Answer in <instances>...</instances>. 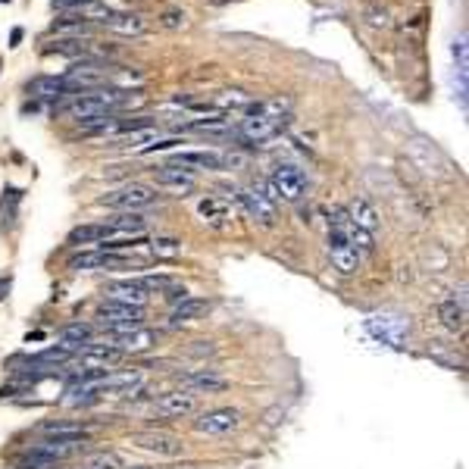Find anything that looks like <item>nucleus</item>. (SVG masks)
<instances>
[{
  "label": "nucleus",
  "instance_id": "nucleus-1",
  "mask_svg": "<svg viewBox=\"0 0 469 469\" xmlns=\"http://www.w3.org/2000/svg\"><path fill=\"white\" fill-rule=\"evenodd\" d=\"M138 91H122V88H91L85 94H76L69 104H59V113L78 119V122H91L100 116H113L119 110H129V106L141 104Z\"/></svg>",
  "mask_w": 469,
  "mask_h": 469
},
{
  "label": "nucleus",
  "instance_id": "nucleus-2",
  "mask_svg": "<svg viewBox=\"0 0 469 469\" xmlns=\"http://www.w3.org/2000/svg\"><path fill=\"white\" fill-rule=\"evenodd\" d=\"M266 188V197L272 200V204H279V200H288V204H298L300 197L307 194V172L300 169L298 163H276L270 172V178L263 182Z\"/></svg>",
  "mask_w": 469,
  "mask_h": 469
},
{
  "label": "nucleus",
  "instance_id": "nucleus-3",
  "mask_svg": "<svg viewBox=\"0 0 469 469\" xmlns=\"http://www.w3.org/2000/svg\"><path fill=\"white\" fill-rule=\"evenodd\" d=\"M97 323L110 332V338L135 332L138 326H144V307H129V304H116V300H104L97 307Z\"/></svg>",
  "mask_w": 469,
  "mask_h": 469
},
{
  "label": "nucleus",
  "instance_id": "nucleus-4",
  "mask_svg": "<svg viewBox=\"0 0 469 469\" xmlns=\"http://www.w3.org/2000/svg\"><path fill=\"white\" fill-rule=\"evenodd\" d=\"M157 204V194L153 188L141 185V182H129L116 191H106L100 197V206H110V210H119V213H138V210H147V206Z\"/></svg>",
  "mask_w": 469,
  "mask_h": 469
},
{
  "label": "nucleus",
  "instance_id": "nucleus-5",
  "mask_svg": "<svg viewBox=\"0 0 469 469\" xmlns=\"http://www.w3.org/2000/svg\"><path fill=\"white\" fill-rule=\"evenodd\" d=\"M288 122H291V116H260V113H251V116H244L238 122L234 138L247 141V144H266V141L281 135Z\"/></svg>",
  "mask_w": 469,
  "mask_h": 469
},
{
  "label": "nucleus",
  "instance_id": "nucleus-6",
  "mask_svg": "<svg viewBox=\"0 0 469 469\" xmlns=\"http://www.w3.org/2000/svg\"><path fill=\"white\" fill-rule=\"evenodd\" d=\"M132 444L141 447L147 454H157V457H178L185 451L182 438L172 432H157V428H144V432L132 435Z\"/></svg>",
  "mask_w": 469,
  "mask_h": 469
},
{
  "label": "nucleus",
  "instance_id": "nucleus-7",
  "mask_svg": "<svg viewBox=\"0 0 469 469\" xmlns=\"http://www.w3.org/2000/svg\"><path fill=\"white\" fill-rule=\"evenodd\" d=\"M85 444H88V441H82V438H47V441H41V444L29 447L22 457H35V460H50V463H59V460L76 457Z\"/></svg>",
  "mask_w": 469,
  "mask_h": 469
},
{
  "label": "nucleus",
  "instance_id": "nucleus-8",
  "mask_svg": "<svg viewBox=\"0 0 469 469\" xmlns=\"http://www.w3.org/2000/svg\"><path fill=\"white\" fill-rule=\"evenodd\" d=\"M241 426V413L232 407H216V410H206L194 419V428L200 435H232Z\"/></svg>",
  "mask_w": 469,
  "mask_h": 469
},
{
  "label": "nucleus",
  "instance_id": "nucleus-9",
  "mask_svg": "<svg viewBox=\"0 0 469 469\" xmlns=\"http://www.w3.org/2000/svg\"><path fill=\"white\" fill-rule=\"evenodd\" d=\"M328 257H332V266L341 272V276H354L360 266V253L351 247V241L344 238L338 229H328Z\"/></svg>",
  "mask_w": 469,
  "mask_h": 469
},
{
  "label": "nucleus",
  "instance_id": "nucleus-10",
  "mask_svg": "<svg viewBox=\"0 0 469 469\" xmlns=\"http://www.w3.org/2000/svg\"><path fill=\"white\" fill-rule=\"evenodd\" d=\"M141 385H144V375H141L138 370H132V372L106 375V379L94 382L91 388H94V394H97V398H104V394H110V398H132Z\"/></svg>",
  "mask_w": 469,
  "mask_h": 469
},
{
  "label": "nucleus",
  "instance_id": "nucleus-11",
  "mask_svg": "<svg viewBox=\"0 0 469 469\" xmlns=\"http://www.w3.org/2000/svg\"><path fill=\"white\" fill-rule=\"evenodd\" d=\"M122 266H129V257H122L116 251H85L69 260V270H78V272L82 270H122Z\"/></svg>",
  "mask_w": 469,
  "mask_h": 469
},
{
  "label": "nucleus",
  "instance_id": "nucleus-12",
  "mask_svg": "<svg viewBox=\"0 0 469 469\" xmlns=\"http://www.w3.org/2000/svg\"><path fill=\"white\" fill-rule=\"evenodd\" d=\"M194 407H197V400H194V394L188 391H166L157 398V404H153V413L163 419H182L188 413H194Z\"/></svg>",
  "mask_w": 469,
  "mask_h": 469
},
{
  "label": "nucleus",
  "instance_id": "nucleus-13",
  "mask_svg": "<svg viewBox=\"0 0 469 469\" xmlns=\"http://www.w3.org/2000/svg\"><path fill=\"white\" fill-rule=\"evenodd\" d=\"M25 91L38 100H63V97H76L72 85L66 82V76H38L25 85Z\"/></svg>",
  "mask_w": 469,
  "mask_h": 469
},
{
  "label": "nucleus",
  "instance_id": "nucleus-14",
  "mask_svg": "<svg viewBox=\"0 0 469 469\" xmlns=\"http://www.w3.org/2000/svg\"><path fill=\"white\" fill-rule=\"evenodd\" d=\"M106 300H116V304H129V307H144L147 304V288L141 285L138 279H119V281H110L104 288Z\"/></svg>",
  "mask_w": 469,
  "mask_h": 469
},
{
  "label": "nucleus",
  "instance_id": "nucleus-15",
  "mask_svg": "<svg viewBox=\"0 0 469 469\" xmlns=\"http://www.w3.org/2000/svg\"><path fill=\"white\" fill-rule=\"evenodd\" d=\"M234 197H238L241 204H244V210L251 213L253 219H260V223L270 225L272 219H276V204H272V200L266 197L257 185H253V188H238V191H234Z\"/></svg>",
  "mask_w": 469,
  "mask_h": 469
},
{
  "label": "nucleus",
  "instance_id": "nucleus-16",
  "mask_svg": "<svg viewBox=\"0 0 469 469\" xmlns=\"http://www.w3.org/2000/svg\"><path fill=\"white\" fill-rule=\"evenodd\" d=\"M178 382H182V391H188V394H219L229 388V379H223V375H216L210 370L178 375Z\"/></svg>",
  "mask_w": 469,
  "mask_h": 469
},
{
  "label": "nucleus",
  "instance_id": "nucleus-17",
  "mask_svg": "<svg viewBox=\"0 0 469 469\" xmlns=\"http://www.w3.org/2000/svg\"><path fill=\"white\" fill-rule=\"evenodd\" d=\"M169 166H185V169H225V153L216 150H178L169 160Z\"/></svg>",
  "mask_w": 469,
  "mask_h": 469
},
{
  "label": "nucleus",
  "instance_id": "nucleus-18",
  "mask_svg": "<svg viewBox=\"0 0 469 469\" xmlns=\"http://www.w3.org/2000/svg\"><path fill=\"white\" fill-rule=\"evenodd\" d=\"M110 341H113V347L122 351V354H144V351H150V347L157 344L160 335L153 332V328H147V326H138L135 332L119 335V338H110Z\"/></svg>",
  "mask_w": 469,
  "mask_h": 469
},
{
  "label": "nucleus",
  "instance_id": "nucleus-19",
  "mask_svg": "<svg viewBox=\"0 0 469 469\" xmlns=\"http://www.w3.org/2000/svg\"><path fill=\"white\" fill-rule=\"evenodd\" d=\"M157 185L160 188H169V191H176V194H191L194 191V172L191 169H185V166H160V172H157Z\"/></svg>",
  "mask_w": 469,
  "mask_h": 469
},
{
  "label": "nucleus",
  "instance_id": "nucleus-20",
  "mask_svg": "<svg viewBox=\"0 0 469 469\" xmlns=\"http://www.w3.org/2000/svg\"><path fill=\"white\" fill-rule=\"evenodd\" d=\"M100 25H106L110 31H119V35H132V38L147 31V19L138 16V13H116L113 10Z\"/></svg>",
  "mask_w": 469,
  "mask_h": 469
},
{
  "label": "nucleus",
  "instance_id": "nucleus-21",
  "mask_svg": "<svg viewBox=\"0 0 469 469\" xmlns=\"http://www.w3.org/2000/svg\"><path fill=\"white\" fill-rule=\"evenodd\" d=\"M347 219H351V225H357V229H363V232H375L379 229V213L372 210V204L370 200H363V197H357V200H351V206H347Z\"/></svg>",
  "mask_w": 469,
  "mask_h": 469
},
{
  "label": "nucleus",
  "instance_id": "nucleus-22",
  "mask_svg": "<svg viewBox=\"0 0 469 469\" xmlns=\"http://www.w3.org/2000/svg\"><path fill=\"white\" fill-rule=\"evenodd\" d=\"M204 313H210V300H206V298H191V294H188L185 300H178V304L172 307L169 319L178 326V323H191V319H200Z\"/></svg>",
  "mask_w": 469,
  "mask_h": 469
},
{
  "label": "nucleus",
  "instance_id": "nucleus-23",
  "mask_svg": "<svg viewBox=\"0 0 469 469\" xmlns=\"http://www.w3.org/2000/svg\"><path fill=\"white\" fill-rule=\"evenodd\" d=\"M41 428L50 438H82V441L91 438V428L82 426V422H44Z\"/></svg>",
  "mask_w": 469,
  "mask_h": 469
},
{
  "label": "nucleus",
  "instance_id": "nucleus-24",
  "mask_svg": "<svg viewBox=\"0 0 469 469\" xmlns=\"http://www.w3.org/2000/svg\"><path fill=\"white\" fill-rule=\"evenodd\" d=\"M438 319L444 323V328H451V332H463L466 328V307L457 304V300H444V304L438 307Z\"/></svg>",
  "mask_w": 469,
  "mask_h": 469
},
{
  "label": "nucleus",
  "instance_id": "nucleus-25",
  "mask_svg": "<svg viewBox=\"0 0 469 469\" xmlns=\"http://www.w3.org/2000/svg\"><path fill=\"white\" fill-rule=\"evenodd\" d=\"M59 338L66 341V347L78 351V347H85L88 341H94V326L91 323H72V326H66L63 332H59Z\"/></svg>",
  "mask_w": 469,
  "mask_h": 469
},
{
  "label": "nucleus",
  "instance_id": "nucleus-26",
  "mask_svg": "<svg viewBox=\"0 0 469 469\" xmlns=\"http://www.w3.org/2000/svg\"><path fill=\"white\" fill-rule=\"evenodd\" d=\"M104 234H106V225L100 223V225H78V229H72L69 232V244H100L104 241Z\"/></svg>",
  "mask_w": 469,
  "mask_h": 469
},
{
  "label": "nucleus",
  "instance_id": "nucleus-27",
  "mask_svg": "<svg viewBox=\"0 0 469 469\" xmlns=\"http://www.w3.org/2000/svg\"><path fill=\"white\" fill-rule=\"evenodd\" d=\"M410 150H413V160H416V166L422 172H438V157H435L432 144H426V141H413Z\"/></svg>",
  "mask_w": 469,
  "mask_h": 469
},
{
  "label": "nucleus",
  "instance_id": "nucleus-28",
  "mask_svg": "<svg viewBox=\"0 0 469 469\" xmlns=\"http://www.w3.org/2000/svg\"><path fill=\"white\" fill-rule=\"evenodd\" d=\"M53 31H57V35H69V38H82V35H91L94 25L85 22V19H78V16H66L53 25Z\"/></svg>",
  "mask_w": 469,
  "mask_h": 469
},
{
  "label": "nucleus",
  "instance_id": "nucleus-29",
  "mask_svg": "<svg viewBox=\"0 0 469 469\" xmlns=\"http://www.w3.org/2000/svg\"><path fill=\"white\" fill-rule=\"evenodd\" d=\"M82 466L85 469H122V460L110 451H94L82 457Z\"/></svg>",
  "mask_w": 469,
  "mask_h": 469
},
{
  "label": "nucleus",
  "instance_id": "nucleus-30",
  "mask_svg": "<svg viewBox=\"0 0 469 469\" xmlns=\"http://www.w3.org/2000/svg\"><path fill=\"white\" fill-rule=\"evenodd\" d=\"M150 251H153L157 260H176L178 253H182V241L178 238H153Z\"/></svg>",
  "mask_w": 469,
  "mask_h": 469
},
{
  "label": "nucleus",
  "instance_id": "nucleus-31",
  "mask_svg": "<svg viewBox=\"0 0 469 469\" xmlns=\"http://www.w3.org/2000/svg\"><path fill=\"white\" fill-rule=\"evenodd\" d=\"M72 354H76V351L63 344V347H47V351H41L38 357H31V360H35V363H53V366H59V363H69Z\"/></svg>",
  "mask_w": 469,
  "mask_h": 469
},
{
  "label": "nucleus",
  "instance_id": "nucleus-32",
  "mask_svg": "<svg viewBox=\"0 0 469 469\" xmlns=\"http://www.w3.org/2000/svg\"><path fill=\"white\" fill-rule=\"evenodd\" d=\"M200 216H206L210 223H223V219H229V210H225L219 200H213V197H206V200H200Z\"/></svg>",
  "mask_w": 469,
  "mask_h": 469
},
{
  "label": "nucleus",
  "instance_id": "nucleus-33",
  "mask_svg": "<svg viewBox=\"0 0 469 469\" xmlns=\"http://www.w3.org/2000/svg\"><path fill=\"white\" fill-rule=\"evenodd\" d=\"M454 59H457V72L466 76L469 69V50H466V31H460V38L454 41Z\"/></svg>",
  "mask_w": 469,
  "mask_h": 469
},
{
  "label": "nucleus",
  "instance_id": "nucleus-34",
  "mask_svg": "<svg viewBox=\"0 0 469 469\" xmlns=\"http://www.w3.org/2000/svg\"><path fill=\"white\" fill-rule=\"evenodd\" d=\"M138 281L147 288V294H153V291H157V294H163L166 288H169L176 279H172V276H141Z\"/></svg>",
  "mask_w": 469,
  "mask_h": 469
},
{
  "label": "nucleus",
  "instance_id": "nucleus-35",
  "mask_svg": "<svg viewBox=\"0 0 469 469\" xmlns=\"http://www.w3.org/2000/svg\"><path fill=\"white\" fill-rule=\"evenodd\" d=\"M16 469H57V463H50V460H35V457H19Z\"/></svg>",
  "mask_w": 469,
  "mask_h": 469
},
{
  "label": "nucleus",
  "instance_id": "nucleus-36",
  "mask_svg": "<svg viewBox=\"0 0 469 469\" xmlns=\"http://www.w3.org/2000/svg\"><path fill=\"white\" fill-rule=\"evenodd\" d=\"M166 300H172V304H178V300H185L188 298V288L185 285H178V281H172V285L169 288H166Z\"/></svg>",
  "mask_w": 469,
  "mask_h": 469
},
{
  "label": "nucleus",
  "instance_id": "nucleus-37",
  "mask_svg": "<svg viewBox=\"0 0 469 469\" xmlns=\"http://www.w3.org/2000/svg\"><path fill=\"white\" fill-rule=\"evenodd\" d=\"M244 106L247 104V97H241V91H223V94H219V106Z\"/></svg>",
  "mask_w": 469,
  "mask_h": 469
},
{
  "label": "nucleus",
  "instance_id": "nucleus-38",
  "mask_svg": "<svg viewBox=\"0 0 469 469\" xmlns=\"http://www.w3.org/2000/svg\"><path fill=\"white\" fill-rule=\"evenodd\" d=\"M85 4H88V0H53V10H63V13H69V16H72V13H76L78 10V6H85Z\"/></svg>",
  "mask_w": 469,
  "mask_h": 469
},
{
  "label": "nucleus",
  "instance_id": "nucleus-39",
  "mask_svg": "<svg viewBox=\"0 0 469 469\" xmlns=\"http://www.w3.org/2000/svg\"><path fill=\"white\" fill-rule=\"evenodd\" d=\"M216 347H213V341H194V347H188V354L191 357H204V354H213Z\"/></svg>",
  "mask_w": 469,
  "mask_h": 469
},
{
  "label": "nucleus",
  "instance_id": "nucleus-40",
  "mask_svg": "<svg viewBox=\"0 0 469 469\" xmlns=\"http://www.w3.org/2000/svg\"><path fill=\"white\" fill-rule=\"evenodd\" d=\"M163 25H169V29H182V25H185V13H176V10L166 13V16H163Z\"/></svg>",
  "mask_w": 469,
  "mask_h": 469
},
{
  "label": "nucleus",
  "instance_id": "nucleus-41",
  "mask_svg": "<svg viewBox=\"0 0 469 469\" xmlns=\"http://www.w3.org/2000/svg\"><path fill=\"white\" fill-rule=\"evenodd\" d=\"M10 288H13V279L10 276H0V300L10 294Z\"/></svg>",
  "mask_w": 469,
  "mask_h": 469
},
{
  "label": "nucleus",
  "instance_id": "nucleus-42",
  "mask_svg": "<svg viewBox=\"0 0 469 469\" xmlns=\"http://www.w3.org/2000/svg\"><path fill=\"white\" fill-rule=\"evenodd\" d=\"M370 22L372 25H388V16H385V13H382V16H379V13H370Z\"/></svg>",
  "mask_w": 469,
  "mask_h": 469
},
{
  "label": "nucleus",
  "instance_id": "nucleus-43",
  "mask_svg": "<svg viewBox=\"0 0 469 469\" xmlns=\"http://www.w3.org/2000/svg\"><path fill=\"white\" fill-rule=\"evenodd\" d=\"M19 41H22V29H13L10 31V47H19Z\"/></svg>",
  "mask_w": 469,
  "mask_h": 469
},
{
  "label": "nucleus",
  "instance_id": "nucleus-44",
  "mask_svg": "<svg viewBox=\"0 0 469 469\" xmlns=\"http://www.w3.org/2000/svg\"><path fill=\"white\" fill-rule=\"evenodd\" d=\"M213 4H225V0H213Z\"/></svg>",
  "mask_w": 469,
  "mask_h": 469
},
{
  "label": "nucleus",
  "instance_id": "nucleus-45",
  "mask_svg": "<svg viewBox=\"0 0 469 469\" xmlns=\"http://www.w3.org/2000/svg\"><path fill=\"white\" fill-rule=\"evenodd\" d=\"M135 469H144V466H135Z\"/></svg>",
  "mask_w": 469,
  "mask_h": 469
},
{
  "label": "nucleus",
  "instance_id": "nucleus-46",
  "mask_svg": "<svg viewBox=\"0 0 469 469\" xmlns=\"http://www.w3.org/2000/svg\"><path fill=\"white\" fill-rule=\"evenodd\" d=\"M0 4H4V0H0ZM6 4H10V0H6Z\"/></svg>",
  "mask_w": 469,
  "mask_h": 469
}]
</instances>
